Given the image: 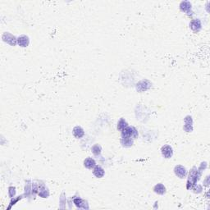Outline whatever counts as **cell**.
I'll list each match as a JSON object with an SVG mask.
<instances>
[{
	"mask_svg": "<svg viewBox=\"0 0 210 210\" xmlns=\"http://www.w3.org/2000/svg\"><path fill=\"white\" fill-rule=\"evenodd\" d=\"M202 173L200 169H196V168H193V169L189 173V178L187 180V187L188 190L192 189V187L195 185H196V182L200 180L201 177Z\"/></svg>",
	"mask_w": 210,
	"mask_h": 210,
	"instance_id": "1",
	"label": "cell"
},
{
	"mask_svg": "<svg viewBox=\"0 0 210 210\" xmlns=\"http://www.w3.org/2000/svg\"><path fill=\"white\" fill-rule=\"evenodd\" d=\"M138 131L134 126H129L122 131V137H130L135 140L138 136Z\"/></svg>",
	"mask_w": 210,
	"mask_h": 210,
	"instance_id": "2",
	"label": "cell"
},
{
	"mask_svg": "<svg viewBox=\"0 0 210 210\" xmlns=\"http://www.w3.org/2000/svg\"><path fill=\"white\" fill-rule=\"evenodd\" d=\"M2 40H3V42L7 43L8 45H11V46H15L18 44V39L9 32L4 33L2 35Z\"/></svg>",
	"mask_w": 210,
	"mask_h": 210,
	"instance_id": "3",
	"label": "cell"
},
{
	"mask_svg": "<svg viewBox=\"0 0 210 210\" xmlns=\"http://www.w3.org/2000/svg\"><path fill=\"white\" fill-rule=\"evenodd\" d=\"M174 173H175L176 176H177L178 177L181 178V179H183V178H185L186 177L187 171L183 166L177 165L176 166L175 168H174Z\"/></svg>",
	"mask_w": 210,
	"mask_h": 210,
	"instance_id": "4",
	"label": "cell"
},
{
	"mask_svg": "<svg viewBox=\"0 0 210 210\" xmlns=\"http://www.w3.org/2000/svg\"><path fill=\"white\" fill-rule=\"evenodd\" d=\"M161 153L165 158H171L173 155V148L168 145H163L161 149Z\"/></svg>",
	"mask_w": 210,
	"mask_h": 210,
	"instance_id": "5",
	"label": "cell"
},
{
	"mask_svg": "<svg viewBox=\"0 0 210 210\" xmlns=\"http://www.w3.org/2000/svg\"><path fill=\"white\" fill-rule=\"evenodd\" d=\"M190 28L194 31V32L197 33L199 32L201 28H202V24L199 19H194L190 21Z\"/></svg>",
	"mask_w": 210,
	"mask_h": 210,
	"instance_id": "6",
	"label": "cell"
},
{
	"mask_svg": "<svg viewBox=\"0 0 210 210\" xmlns=\"http://www.w3.org/2000/svg\"><path fill=\"white\" fill-rule=\"evenodd\" d=\"M29 44H30V39H29V37H28L27 35H21L18 38V45H19L20 47H27L28 45H29Z\"/></svg>",
	"mask_w": 210,
	"mask_h": 210,
	"instance_id": "7",
	"label": "cell"
},
{
	"mask_svg": "<svg viewBox=\"0 0 210 210\" xmlns=\"http://www.w3.org/2000/svg\"><path fill=\"white\" fill-rule=\"evenodd\" d=\"M185 122V125H184V130L186 132H191L193 130V121L192 118L190 116H186L184 119Z\"/></svg>",
	"mask_w": 210,
	"mask_h": 210,
	"instance_id": "8",
	"label": "cell"
},
{
	"mask_svg": "<svg viewBox=\"0 0 210 210\" xmlns=\"http://www.w3.org/2000/svg\"><path fill=\"white\" fill-rule=\"evenodd\" d=\"M73 135L75 136L76 139H80L82 138L85 135V130L83 129L81 126H76L75 127L73 128Z\"/></svg>",
	"mask_w": 210,
	"mask_h": 210,
	"instance_id": "9",
	"label": "cell"
},
{
	"mask_svg": "<svg viewBox=\"0 0 210 210\" xmlns=\"http://www.w3.org/2000/svg\"><path fill=\"white\" fill-rule=\"evenodd\" d=\"M93 174L97 178H102L103 177V176L105 174L104 169L100 167V166H95V168H93Z\"/></svg>",
	"mask_w": 210,
	"mask_h": 210,
	"instance_id": "10",
	"label": "cell"
},
{
	"mask_svg": "<svg viewBox=\"0 0 210 210\" xmlns=\"http://www.w3.org/2000/svg\"><path fill=\"white\" fill-rule=\"evenodd\" d=\"M73 203L78 208H89V206H85V205H87V202L85 201V200H83L82 199H80V198L74 199Z\"/></svg>",
	"mask_w": 210,
	"mask_h": 210,
	"instance_id": "11",
	"label": "cell"
},
{
	"mask_svg": "<svg viewBox=\"0 0 210 210\" xmlns=\"http://www.w3.org/2000/svg\"><path fill=\"white\" fill-rule=\"evenodd\" d=\"M84 166L88 169H93L96 166V162L92 158H87L84 160Z\"/></svg>",
	"mask_w": 210,
	"mask_h": 210,
	"instance_id": "12",
	"label": "cell"
},
{
	"mask_svg": "<svg viewBox=\"0 0 210 210\" xmlns=\"http://www.w3.org/2000/svg\"><path fill=\"white\" fill-rule=\"evenodd\" d=\"M154 191L158 195H164L166 193V188L162 183H158L154 187Z\"/></svg>",
	"mask_w": 210,
	"mask_h": 210,
	"instance_id": "13",
	"label": "cell"
},
{
	"mask_svg": "<svg viewBox=\"0 0 210 210\" xmlns=\"http://www.w3.org/2000/svg\"><path fill=\"white\" fill-rule=\"evenodd\" d=\"M180 9L184 13H189L191 9V3L189 1H182L180 3Z\"/></svg>",
	"mask_w": 210,
	"mask_h": 210,
	"instance_id": "14",
	"label": "cell"
},
{
	"mask_svg": "<svg viewBox=\"0 0 210 210\" xmlns=\"http://www.w3.org/2000/svg\"><path fill=\"white\" fill-rule=\"evenodd\" d=\"M39 195L41 198H48L49 195V191L47 188L45 187V185L39 186V192H38Z\"/></svg>",
	"mask_w": 210,
	"mask_h": 210,
	"instance_id": "15",
	"label": "cell"
},
{
	"mask_svg": "<svg viewBox=\"0 0 210 210\" xmlns=\"http://www.w3.org/2000/svg\"><path fill=\"white\" fill-rule=\"evenodd\" d=\"M133 142H134V139L130 137H122V140H121V143L122 146L126 148L132 146Z\"/></svg>",
	"mask_w": 210,
	"mask_h": 210,
	"instance_id": "16",
	"label": "cell"
},
{
	"mask_svg": "<svg viewBox=\"0 0 210 210\" xmlns=\"http://www.w3.org/2000/svg\"><path fill=\"white\" fill-rule=\"evenodd\" d=\"M127 126H128V124H127V122H126L125 119H124V118H121L118 123V130H120V131H122V130H125L126 128L127 127Z\"/></svg>",
	"mask_w": 210,
	"mask_h": 210,
	"instance_id": "17",
	"label": "cell"
},
{
	"mask_svg": "<svg viewBox=\"0 0 210 210\" xmlns=\"http://www.w3.org/2000/svg\"><path fill=\"white\" fill-rule=\"evenodd\" d=\"M91 150H92V152L94 154L98 156V155H99L100 154H101V151H102V147H101L99 145L96 144V145H95L92 148H91Z\"/></svg>",
	"mask_w": 210,
	"mask_h": 210,
	"instance_id": "18",
	"label": "cell"
},
{
	"mask_svg": "<svg viewBox=\"0 0 210 210\" xmlns=\"http://www.w3.org/2000/svg\"><path fill=\"white\" fill-rule=\"evenodd\" d=\"M15 195L16 188L14 187V186H10V187L8 188V195H9V197H10L11 199H13V198H14Z\"/></svg>",
	"mask_w": 210,
	"mask_h": 210,
	"instance_id": "19",
	"label": "cell"
},
{
	"mask_svg": "<svg viewBox=\"0 0 210 210\" xmlns=\"http://www.w3.org/2000/svg\"><path fill=\"white\" fill-rule=\"evenodd\" d=\"M21 197H22V195H21V196H18L17 198H13V200H11L10 202V205H9V207H8V209H10L11 207L13 206V205H14L16 204V203L18 202V201H19V200L21 199Z\"/></svg>",
	"mask_w": 210,
	"mask_h": 210,
	"instance_id": "20",
	"label": "cell"
}]
</instances>
